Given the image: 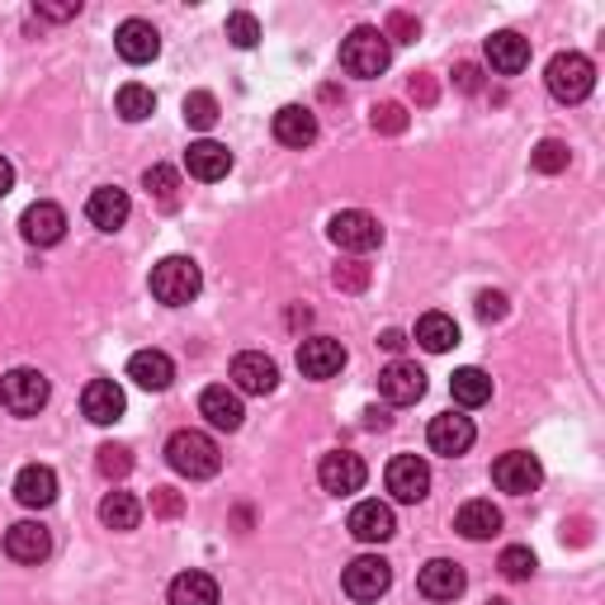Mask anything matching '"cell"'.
Segmentation results:
<instances>
[{"instance_id": "ac0fdd59", "label": "cell", "mask_w": 605, "mask_h": 605, "mask_svg": "<svg viewBox=\"0 0 605 605\" xmlns=\"http://www.w3.org/2000/svg\"><path fill=\"white\" fill-rule=\"evenodd\" d=\"M425 440H431V450H435V454L454 459V454H469V450H473L478 431H473V421H469V417L444 412V417L431 421V431H425Z\"/></svg>"}, {"instance_id": "1f68e13d", "label": "cell", "mask_w": 605, "mask_h": 605, "mask_svg": "<svg viewBox=\"0 0 605 605\" xmlns=\"http://www.w3.org/2000/svg\"><path fill=\"white\" fill-rule=\"evenodd\" d=\"M100 521L110 525V530H137V521H142V502L133 492H110L100 502Z\"/></svg>"}, {"instance_id": "8992f818", "label": "cell", "mask_w": 605, "mask_h": 605, "mask_svg": "<svg viewBox=\"0 0 605 605\" xmlns=\"http://www.w3.org/2000/svg\"><path fill=\"white\" fill-rule=\"evenodd\" d=\"M327 237L341 246V252L365 256V252H373V246L383 242V227H379V218H373V213H365V208H341V213H336V218L327 223Z\"/></svg>"}, {"instance_id": "8d00e7d4", "label": "cell", "mask_w": 605, "mask_h": 605, "mask_svg": "<svg viewBox=\"0 0 605 605\" xmlns=\"http://www.w3.org/2000/svg\"><path fill=\"white\" fill-rule=\"evenodd\" d=\"M496 567H502L506 582H525V577H535V554H530L525 544H511V548H502Z\"/></svg>"}, {"instance_id": "83f0119b", "label": "cell", "mask_w": 605, "mask_h": 605, "mask_svg": "<svg viewBox=\"0 0 605 605\" xmlns=\"http://www.w3.org/2000/svg\"><path fill=\"white\" fill-rule=\"evenodd\" d=\"M454 530L464 540L483 544V540H492L496 530H502V511H496L492 502H464V506H459V515H454Z\"/></svg>"}, {"instance_id": "ab89813d", "label": "cell", "mask_w": 605, "mask_h": 605, "mask_svg": "<svg viewBox=\"0 0 605 605\" xmlns=\"http://www.w3.org/2000/svg\"><path fill=\"white\" fill-rule=\"evenodd\" d=\"M227 39H233L237 48H256V43H260V24H256V14H246V10L227 14Z\"/></svg>"}, {"instance_id": "9c48e42d", "label": "cell", "mask_w": 605, "mask_h": 605, "mask_svg": "<svg viewBox=\"0 0 605 605\" xmlns=\"http://www.w3.org/2000/svg\"><path fill=\"white\" fill-rule=\"evenodd\" d=\"M492 483L502 488V492H511V496H530V492L544 483V469H540L535 454L511 450V454H502V459L492 464Z\"/></svg>"}, {"instance_id": "52a82bcc", "label": "cell", "mask_w": 605, "mask_h": 605, "mask_svg": "<svg viewBox=\"0 0 605 605\" xmlns=\"http://www.w3.org/2000/svg\"><path fill=\"white\" fill-rule=\"evenodd\" d=\"M341 586H346V596H350V601L369 605V601H379V596L388 592V586H393V567H388L379 554H365V558L346 563Z\"/></svg>"}, {"instance_id": "44dd1931", "label": "cell", "mask_w": 605, "mask_h": 605, "mask_svg": "<svg viewBox=\"0 0 605 605\" xmlns=\"http://www.w3.org/2000/svg\"><path fill=\"white\" fill-rule=\"evenodd\" d=\"M350 535L360 544H383L398 535V521H393V506L383 502H360L350 511Z\"/></svg>"}, {"instance_id": "f1b7e54d", "label": "cell", "mask_w": 605, "mask_h": 605, "mask_svg": "<svg viewBox=\"0 0 605 605\" xmlns=\"http://www.w3.org/2000/svg\"><path fill=\"white\" fill-rule=\"evenodd\" d=\"M171 605H218V582L208 573H181L171 582Z\"/></svg>"}, {"instance_id": "b9f144b4", "label": "cell", "mask_w": 605, "mask_h": 605, "mask_svg": "<svg viewBox=\"0 0 605 605\" xmlns=\"http://www.w3.org/2000/svg\"><path fill=\"white\" fill-rule=\"evenodd\" d=\"M152 511H156V515H166V521H171V515H181V511H185V496L175 492V488H156V492H152Z\"/></svg>"}, {"instance_id": "6da1fadb", "label": "cell", "mask_w": 605, "mask_h": 605, "mask_svg": "<svg viewBox=\"0 0 605 605\" xmlns=\"http://www.w3.org/2000/svg\"><path fill=\"white\" fill-rule=\"evenodd\" d=\"M166 464L181 478H189V483H204V478L223 469V450H218V440L204 431H175L166 440Z\"/></svg>"}, {"instance_id": "f35d334b", "label": "cell", "mask_w": 605, "mask_h": 605, "mask_svg": "<svg viewBox=\"0 0 605 605\" xmlns=\"http://www.w3.org/2000/svg\"><path fill=\"white\" fill-rule=\"evenodd\" d=\"M369 123H373V133L398 137V133H407V110H402V104H373Z\"/></svg>"}, {"instance_id": "4dcf8cb0", "label": "cell", "mask_w": 605, "mask_h": 605, "mask_svg": "<svg viewBox=\"0 0 605 605\" xmlns=\"http://www.w3.org/2000/svg\"><path fill=\"white\" fill-rule=\"evenodd\" d=\"M450 393H454V402L459 407H483L488 398H492V379L483 369H454V379H450Z\"/></svg>"}, {"instance_id": "60d3db41", "label": "cell", "mask_w": 605, "mask_h": 605, "mask_svg": "<svg viewBox=\"0 0 605 605\" xmlns=\"http://www.w3.org/2000/svg\"><path fill=\"white\" fill-rule=\"evenodd\" d=\"M336 289H346V294H360L369 289V265L365 260H346V265H336Z\"/></svg>"}, {"instance_id": "5b68a950", "label": "cell", "mask_w": 605, "mask_h": 605, "mask_svg": "<svg viewBox=\"0 0 605 605\" xmlns=\"http://www.w3.org/2000/svg\"><path fill=\"white\" fill-rule=\"evenodd\" d=\"M48 379L39 369H10L6 379H0V407L14 417H39L48 407Z\"/></svg>"}, {"instance_id": "816d5d0a", "label": "cell", "mask_w": 605, "mask_h": 605, "mask_svg": "<svg viewBox=\"0 0 605 605\" xmlns=\"http://www.w3.org/2000/svg\"><path fill=\"white\" fill-rule=\"evenodd\" d=\"M488 605H506V601H488Z\"/></svg>"}, {"instance_id": "2e32d148", "label": "cell", "mask_w": 605, "mask_h": 605, "mask_svg": "<svg viewBox=\"0 0 605 605\" xmlns=\"http://www.w3.org/2000/svg\"><path fill=\"white\" fill-rule=\"evenodd\" d=\"M199 412H204V421L213 425V431H242V417H246V407H242V393H237V388H227V383H213V388H204V398H199Z\"/></svg>"}, {"instance_id": "cb8c5ba5", "label": "cell", "mask_w": 605, "mask_h": 605, "mask_svg": "<svg viewBox=\"0 0 605 605\" xmlns=\"http://www.w3.org/2000/svg\"><path fill=\"white\" fill-rule=\"evenodd\" d=\"M6 554L14 563H43L52 554V535L39 521H20V525L6 530Z\"/></svg>"}, {"instance_id": "d4e9b609", "label": "cell", "mask_w": 605, "mask_h": 605, "mask_svg": "<svg viewBox=\"0 0 605 605\" xmlns=\"http://www.w3.org/2000/svg\"><path fill=\"white\" fill-rule=\"evenodd\" d=\"M185 171L194 181H223V175L233 171V152L213 137H199V142H189V152H185Z\"/></svg>"}, {"instance_id": "9a60e30c", "label": "cell", "mask_w": 605, "mask_h": 605, "mask_svg": "<svg viewBox=\"0 0 605 605\" xmlns=\"http://www.w3.org/2000/svg\"><path fill=\"white\" fill-rule=\"evenodd\" d=\"M20 233H24L29 246H58V242L66 237V213H62L58 204L39 199V204H29V208H24Z\"/></svg>"}, {"instance_id": "d590c367", "label": "cell", "mask_w": 605, "mask_h": 605, "mask_svg": "<svg viewBox=\"0 0 605 605\" xmlns=\"http://www.w3.org/2000/svg\"><path fill=\"white\" fill-rule=\"evenodd\" d=\"M185 123H189V129H199V133H208L213 123H218V100H213L208 91L185 95Z\"/></svg>"}, {"instance_id": "ffe728a7", "label": "cell", "mask_w": 605, "mask_h": 605, "mask_svg": "<svg viewBox=\"0 0 605 605\" xmlns=\"http://www.w3.org/2000/svg\"><path fill=\"white\" fill-rule=\"evenodd\" d=\"M129 189H119V185H100L91 199H85V218H91L100 233H119L123 223H129Z\"/></svg>"}, {"instance_id": "e0dca14e", "label": "cell", "mask_w": 605, "mask_h": 605, "mask_svg": "<svg viewBox=\"0 0 605 605\" xmlns=\"http://www.w3.org/2000/svg\"><path fill=\"white\" fill-rule=\"evenodd\" d=\"M14 502L29 506V511H43L58 502V473H52L48 464H24L20 473H14Z\"/></svg>"}, {"instance_id": "30bf717a", "label": "cell", "mask_w": 605, "mask_h": 605, "mask_svg": "<svg viewBox=\"0 0 605 605\" xmlns=\"http://www.w3.org/2000/svg\"><path fill=\"white\" fill-rule=\"evenodd\" d=\"M388 492H393V502L417 506L421 496L431 492V464L417 454H398L393 464H388Z\"/></svg>"}, {"instance_id": "c3c4849f", "label": "cell", "mask_w": 605, "mask_h": 605, "mask_svg": "<svg viewBox=\"0 0 605 605\" xmlns=\"http://www.w3.org/2000/svg\"><path fill=\"white\" fill-rule=\"evenodd\" d=\"M10 189H14V166L6 162V156H0V199H6Z\"/></svg>"}, {"instance_id": "7c38bea8", "label": "cell", "mask_w": 605, "mask_h": 605, "mask_svg": "<svg viewBox=\"0 0 605 605\" xmlns=\"http://www.w3.org/2000/svg\"><path fill=\"white\" fill-rule=\"evenodd\" d=\"M275 383H279V369H275L270 355L242 350L237 360H233V388H237V393H256V398H265V393H275Z\"/></svg>"}, {"instance_id": "7dc6e473", "label": "cell", "mask_w": 605, "mask_h": 605, "mask_svg": "<svg viewBox=\"0 0 605 605\" xmlns=\"http://www.w3.org/2000/svg\"><path fill=\"white\" fill-rule=\"evenodd\" d=\"M39 14L43 20H76L81 6H39Z\"/></svg>"}, {"instance_id": "7a4b0ae2", "label": "cell", "mask_w": 605, "mask_h": 605, "mask_svg": "<svg viewBox=\"0 0 605 605\" xmlns=\"http://www.w3.org/2000/svg\"><path fill=\"white\" fill-rule=\"evenodd\" d=\"M544 85L558 104H582L596 91V66H592V58H582V52H558L544 71Z\"/></svg>"}, {"instance_id": "681fc988", "label": "cell", "mask_w": 605, "mask_h": 605, "mask_svg": "<svg viewBox=\"0 0 605 605\" xmlns=\"http://www.w3.org/2000/svg\"><path fill=\"white\" fill-rule=\"evenodd\" d=\"M379 346H383V350H393V355H398V350L407 346V336H402V331H383V336H379Z\"/></svg>"}, {"instance_id": "bcb514c9", "label": "cell", "mask_w": 605, "mask_h": 605, "mask_svg": "<svg viewBox=\"0 0 605 605\" xmlns=\"http://www.w3.org/2000/svg\"><path fill=\"white\" fill-rule=\"evenodd\" d=\"M412 95H417L421 104H435V81H431V76H412Z\"/></svg>"}, {"instance_id": "4316f807", "label": "cell", "mask_w": 605, "mask_h": 605, "mask_svg": "<svg viewBox=\"0 0 605 605\" xmlns=\"http://www.w3.org/2000/svg\"><path fill=\"white\" fill-rule=\"evenodd\" d=\"M275 137L284 147H312L317 142V114L302 110V104H284L275 114Z\"/></svg>"}, {"instance_id": "d6a6232c", "label": "cell", "mask_w": 605, "mask_h": 605, "mask_svg": "<svg viewBox=\"0 0 605 605\" xmlns=\"http://www.w3.org/2000/svg\"><path fill=\"white\" fill-rule=\"evenodd\" d=\"M114 110H119V119H123V123H142V119H152V110H156V95L147 91V85L129 81V85H123V91H119Z\"/></svg>"}, {"instance_id": "484cf974", "label": "cell", "mask_w": 605, "mask_h": 605, "mask_svg": "<svg viewBox=\"0 0 605 605\" xmlns=\"http://www.w3.org/2000/svg\"><path fill=\"white\" fill-rule=\"evenodd\" d=\"M488 62H492L496 76H521V71L530 66V39H521V33H511V29L492 33V39H488Z\"/></svg>"}, {"instance_id": "d6986e66", "label": "cell", "mask_w": 605, "mask_h": 605, "mask_svg": "<svg viewBox=\"0 0 605 605\" xmlns=\"http://www.w3.org/2000/svg\"><path fill=\"white\" fill-rule=\"evenodd\" d=\"M123 388L114 379H91L85 383V393H81V412L85 421H95V425H114L123 417Z\"/></svg>"}, {"instance_id": "7402d4cb", "label": "cell", "mask_w": 605, "mask_h": 605, "mask_svg": "<svg viewBox=\"0 0 605 605\" xmlns=\"http://www.w3.org/2000/svg\"><path fill=\"white\" fill-rule=\"evenodd\" d=\"M417 586H421V596H425V601H454V596L469 586V577H464V567L450 563V558H431V563L421 567Z\"/></svg>"}, {"instance_id": "f6af8a7d", "label": "cell", "mask_w": 605, "mask_h": 605, "mask_svg": "<svg viewBox=\"0 0 605 605\" xmlns=\"http://www.w3.org/2000/svg\"><path fill=\"white\" fill-rule=\"evenodd\" d=\"M454 85L459 91H478V85H483V66H473V62H459V71H454Z\"/></svg>"}, {"instance_id": "e575fe53", "label": "cell", "mask_w": 605, "mask_h": 605, "mask_svg": "<svg viewBox=\"0 0 605 605\" xmlns=\"http://www.w3.org/2000/svg\"><path fill=\"white\" fill-rule=\"evenodd\" d=\"M567 142H558V137H544L535 152H530V166H535L540 175H558V171H567Z\"/></svg>"}, {"instance_id": "ee69618b", "label": "cell", "mask_w": 605, "mask_h": 605, "mask_svg": "<svg viewBox=\"0 0 605 605\" xmlns=\"http://www.w3.org/2000/svg\"><path fill=\"white\" fill-rule=\"evenodd\" d=\"M478 317H483V322H502L506 317V298L502 294H478Z\"/></svg>"}, {"instance_id": "4fadbf2b", "label": "cell", "mask_w": 605, "mask_h": 605, "mask_svg": "<svg viewBox=\"0 0 605 605\" xmlns=\"http://www.w3.org/2000/svg\"><path fill=\"white\" fill-rule=\"evenodd\" d=\"M298 369L302 379H336L346 369V346L331 341V336H312V341L298 346Z\"/></svg>"}, {"instance_id": "ba28073f", "label": "cell", "mask_w": 605, "mask_h": 605, "mask_svg": "<svg viewBox=\"0 0 605 605\" xmlns=\"http://www.w3.org/2000/svg\"><path fill=\"white\" fill-rule=\"evenodd\" d=\"M365 459L360 454H350V450H331L322 454V464H317V483H322L331 496H350V492H360L365 488Z\"/></svg>"}, {"instance_id": "7bdbcfd3", "label": "cell", "mask_w": 605, "mask_h": 605, "mask_svg": "<svg viewBox=\"0 0 605 605\" xmlns=\"http://www.w3.org/2000/svg\"><path fill=\"white\" fill-rule=\"evenodd\" d=\"M417 33H421V24L412 20V14H393V20H388V29H383V39H398V43H417Z\"/></svg>"}, {"instance_id": "8fae6325", "label": "cell", "mask_w": 605, "mask_h": 605, "mask_svg": "<svg viewBox=\"0 0 605 605\" xmlns=\"http://www.w3.org/2000/svg\"><path fill=\"white\" fill-rule=\"evenodd\" d=\"M379 393H383L388 407H412V402L425 398V373L412 360H393L379 373Z\"/></svg>"}, {"instance_id": "3957f363", "label": "cell", "mask_w": 605, "mask_h": 605, "mask_svg": "<svg viewBox=\"0 0 605 605\" xmlns=\"http://www.w3.org/2000/svg\"><path fill=\"white\" fill-rule=\"evenodd\" d=\"M199 289H204V275H199V265H194L189 256L156 260V270H152L156 302H166V308H185V302L199 298Z\"/></svg>"}, {"instance_id": "f546056e", "label": "cell", "mask_w": 605, "mask_h": 605, "mask_svg": "<svg viewBox=\"0 0 605 605\" xmlns=\"http://www.w3.org/2000/svg\"><path fill=\"white\" fill-rule=\"evenodd\" d=\"M417 341H421V350H431V355H444L450 346H459V327H454V317H444V312H425L421 322H417Z\"/></svg>"}, {"instance_id": "277c9868", "label": "cell", "mask_w": 605, "mask_h": 605, "mask_svg": "<svg viewBox=\"0 0 605 605\" xmlns=\"http://www.w3.org/2000/svg\"><path fill=\"white\" fill-rule=\"evenodd\" d=\"M388 62H393V48H388L383 39V29H373V24H360V29H350V39L341 43V66L350 71V76H383Z\"/></svg>"}, {"instance_id": "5bb4252c", "label": "cell", "mask_w": 605, "mask_h": 605, "mask_svg": "<svg viewBox=\"0 0 605 605\" xmlns=\"http://www.w3.org/2000/svg\"><path fill=\"white\" fill-rule=\"evenodd\" d=\"M114 48H119L123 62L147 66V62H156V52H162V33H156L147 20H123L114 33Z\"/></svg>"}, {"instance_id": "74e56055", "label": "cell", "mask_w": 605, "mask_h": 605, "mask_svg": "<svg viewBox=\"0 0 605 605\" xmlns=\"http://www.w3.org/2000/svg\"><path fill=\"white\" fill-rule=\"evenodd\" d=\"M95 469L104 478H129L133 473V454L123 450V444H100V450H95Z\"/></svg>"}, {"instance_id": "f907efd6", "label": "cell", "mask_w": 605, "mask_h": 605, "mask_svg": "<svg viewBox=\"0 0 605 605\" xmlns=\"http://www.w3.org/2000/svg\"><path fill=\"white\" fill-rule=\"evenodd\" d=\"M365 425H373V431H383V425H388V412H379V407H369V412H365Z\"/></svg>"}, {"instance_id": "836d02e7", "label": "cell", "mask_w": 605, "mask_h": 605, "mask_svg": "<svg viewBox=\"0 0 605 605\" xmlns=\"http://www.w3.org/2000/svg\"><path fill=\"white\" fill-rule=\"evenodd\" d=\"M142 185H147V194H152L156 204H166V208L181 204V171H171V166H152L147 175H142Z\"/></svg>"}, {"instance_id": "603a6c76", "label": "cell", "mask_w": 605, "mask_h": 605, "mask_svg": "<svg viewBox=\"0 0 605 605\" xmlns=\"http://www.w3.org/2000/svg\"><path fill=\"white\" fill-rule=\"evenodd\" d=\"M129 379L137 388H147V393H166V388L175 383V360L166 350H137L129 360Z\"/></svg>"}]
</instances>
